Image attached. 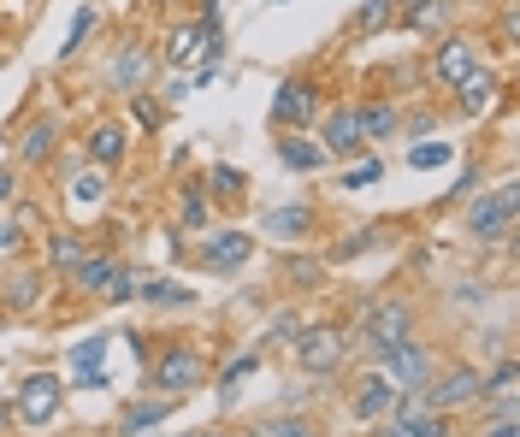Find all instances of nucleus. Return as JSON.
Returning <instances> with one entry per match:
<instances>
[{"instance_id":"obj_1","label":"nucleus","mask_w":520,"mask_h":437,"mask_svg":"<svg viewBox=\"0 0 520 437\" xmlns=\"http://www.w3.org/2000/svg\"><path fill=\"white\" fill-rule=\"evenodd\" d=\"M467 231H473L479 243H509V231H515V184L485 189V195L467 207Z\"/></svg>"},{"instance_id":"obj_2","label":"nucleus","mask_w":520,"mask_h":437,"mask_svg":"<svg viewBox=\"0 0 520 437\" xmlns=\"http://www.w3.org/2000/svg\"><path fill=\"white\" fill-rule=\"evenodd\" d=\"M60 402H65L60 378L54 373H30L24 378V390H18V420H24V426H54Z\"/></svg>"},{"instance_id":"obj_3","label":"nucleus","mask_w":520,"mask_h":437,"mask_svg":"<svg viewBox=\"0 0 520 437\" xmlns=\"http://www.w3.org/2000/svg\"><path fill=\"white\" fill-rule=\"evenodd\" d=\"M361 331H367L361 343H367L373 355H390L396 343H408V331H414V313H408V302H385V308L367 313V325H361Z\"/></svg>"},{"instance_id":"obj_4","label":"nucleus","mask_w":520,"mask_h":437,"mask_svg":"<svg viewBox=\"0 0 520 437\" xmlns=\"http://www.w3.org/2000/svg\"><path fill=\"white\" fill-rule=\"evenodd\" d=\"M379 361H385V378L396 384V390H426V384H432V349H420L414 337L396 343V349L379 355Z\"/></svg>"},{"instance_id":"obj_5","label":"nucleus","mask_w":520,"mask_h":437,"mask_svg":"<svg viewBox=\"0 0 520 437\" xmlns=\"http://www.w3.org/2000/svg\"><path fill=\"white\" fill-rule=\"evenodd\" d=\"M296 361H302L308 373H337V367H343V337H337V325H302Z\"/></svg>"},{"instance_id":"obj_6","label":"nucleus","mask_w":520,"mask_h":437,"mask_svg":"<svg viewBox=\"0 0 520 437\" xmlns=\"http://www.w3.org/2000/svg\"><path fill=\"white\" fill-rule=\"evenodd\" d=\"M154 384H160L166 396H184L195 384H207V361H201L195 349H166L160 367H154Z\"/></svg>"},{"instance_id":"obj_7","label":"nucleus","mask_w":520,"mask_h":437,"mask_svg":"<svg viewBox=\"0 0 520 437\" xmlns=\"http://www.w3.org/2000/svg\"><path fill=\"white\" fill-rule=\"evenodd\" d=\"M467 71H479V42H473V36H450V42H444V48L432 54V77L455 89V83H461Z\"/></svg>"},{"instance_id":"obj_8","label":"nucleus","mask_w":520,"mask_h":437,"mask_svg":"<svg viewBox=\"0 0 520 437\" xmlns=\"http://www.w3.org/2000/svg\"><path fill=\"white\" fill-rule=\"evenodd\" d=\"M249 254H255V237H243V231H213V237H201V260H207L213 272H237Z\"/></svg>"},{"instance_id":"obj_9","label":"nucleus","mask_w":520,"mask_h":437,"mask_svg":"<svg viewBox=\"0 0 520 437\" xmlns=\"http://www.w3.org/2000/svg\"><path fill=\"white\" fill-rule=\"evenodd\" d=\"M479 384H485V378L473 373V367H455L450 378L426 384L420 396H426V408H461V402H473V396H479Z\"/></svg>"},{"instance_id":"obj_10","label":"nucleus","mask_w":520,"mask_h":437,"mask_svg":"<svg viewBox=\"0 0 520 437\" xmlns=\"http://www.w3.org/2000/svg\"><path fill=\"white\" fill-rule=\"evenodd\" d=\"M325 154H355V148H367V136H361V113L355 107H337V113H325Z\"/></svg>"},{"instance_id":"obj_11","label":"nucleus","mask_w":520,"mask_h":437,"mask_svg":"<svg viewBox=\"0 0 520 437\" xmlns=\"http://www.w3.org/2000/svg\"><path fill=\"white\" fill-rule=\"evenodd\" d=\"M148 77H154V54H148L142 42H130V48H119V65H113V83H119L125 95H142V89H148Z\"/></svg>"},{"instance_id":"obj_12","label":"nucleus","mask_w":520,"mask_h":437,"mask_svg":"<svg viewBox=\"0 0 520 437\" xmlns=\"http://www.w3.org/2000/svg\"><path fill=\"white\" fill-rule=\"evenodd\" d=\"M272 119L278 125H308L314 119V83H284L278 101H272Z\"/></svg>"},{"instance_id":"obj_13","label":"nucleus","mask_w":520,"mask_h":437,"mask_svg":"<svg viewBox=\"0 0 520 437\" xmlns=\"http://www.w3.org/2000/svg\"><path fill=\"white\" fill-rule=\"evenodd\" d=\"M396 402H402V390H396L385 373H373L361 384V396H355V420H379V414H390Z\"/></svg>"},{"instance_id":"obj_14","label":"nucleus","mask_w":520,"mask_h":437,"mask_svg":"<svg viewBox=\"0 0 520 437\" xmlns=\"http://www.w3.org/2000/svg\"><path fill=\"white\" fill-rule=\"evenodd\" d=\"M260 231H266V237H284V243H290V237H308V231H314V207H302V201H296V207H272V213L260 219Z\"/></svg>"},{"instance_id":"obj_15","label":"nucleus","mask_w":520,"mask_h":437,"mask_svg":"<svg viewBox=\"0 0 520 437\" xmlns=\"http://www.w3.org/2000/svg\"><path fill=\"white\" fill-rule=\"evenodd\" d=\"M89 160H95L101 172L119 166V160H125V130H119V125H95V130H89Z\"/></svg>"},{"instance_id":"obj_16","label":"nucleus","mask_w":520,"mask_h":437,"mask_svg":"<svg viewBox=\"0 0 520 437\" xmlns=\"http://www.w3.org/2000/svg\"><path fill=\"white\" fill-rule=\"evenodd\" d=\"M455 89H461V113H485V107L497 101V77H491V71H467Z\"/></svg>"},{"instance_id":"obj_17","label":"nucleus","mask_w":520,"mask_h":437,"mask_svg":"<svg viewBox=\"0 0 520 437\" xmlns=\"http://www.w3.org/2000/svg\"><path fill=\"white\" fill-rule=\"evenodd\" d=\"M278 160H284L290 172H320V166H325V148L302 142V136H284V142H278Z\"/></svg>"},{"instance_id":"obj_18","label":"nucleus","mask_w":520,"mask_h":437,"mask_svg":"<svg viewBox=\"0 0 520 437\" xmlns=\"http://www.w3.org/2000/svg\"><path fill=\"white\" fill-rule=\"evenodd\" d=\"M136 296H142V302H166V308H190V302H195V290L172 284V278H142Z\"/></svg>"},{"instance_id":"obj_19","label":"nucleus","mask_w":520,"mask_h":437,"mask_svg":"<svg viewBox=\"0 0 520 437\" xmlns=\"http://www.w3.org/2000/svg\"><path fill=\"white\" fill-rule=\"evenodd\" d=\"M166 414H172V402H136V408L125 414V426H119V432H125V437H148L160 420H166Z\"/></svg>"},{"instance_id":"obj_20","label":"nucleus","mask_w":520,"mask_h":437,"mask_svg":"<svg viewBox=\"0 0 520 437\" xmlns=\"http://www.w3.org/2000/svg\"><path fill=\"white\" fill-rule=\"evenodd\" d=\"M18 154H24L30 166H42V160L54 154V119H36V125L24 130V148H18Z\"/></svg>"},{"instance_id":"obj_21","label":"nucleus","mask_w":520,"mask_h":437,"mask_svg":"<svg viewBox=\"0 0 520 437\" xmlns=\"http://www.w3.org/2000/svg\"><path fill=\"white\" fill-rule=\"evenodd\" d=\"M71 272H77V284H83V290H107V284L119 278V266H113V260H77Z\"/></svg>"},{"instance_id":"obj_22","label":"nucleus","mask_w":520,"mask_h":437,"mask_svg":"<svg viewBox=\"0 0 520 437\" xmlns=\"http://www.w3.org/2000/svg\"><path fill=\"white\" fill-rule=\"evenodd\" d=\"M450 160H455L450 142H414V148H408V166H414V172H426V166H450Z\"/></svg>"},{"instance_id":"obj_23","label":"nucleus","mask_w":520,"mask_h":437,"mask_svg":"<svg viewBox=\"0 0 520 437\" xmlns=\"http://www.w3.org/2000/svg\"><path fill=\"white\" fill-rule=\"evenodd\" d=\"M255 367H260V355H237V361L219 373V402H231V396H237V384H243V378H255Z\"/></svg>"},{"instance_id":"obj_24","label":"nucleus","mask_w":520,"mask_h":437,"mask_svg":"<svg viewBox=\"0 0 520 437\" xmlns=\"http://www.w3.org/2000/svg\"><path fill=\"white\" fill-rule=\"evenodd\" d=\"M390 18H396V0H367V6L355 12V30H361V36H373V30H385Z\"/></svg>"},{"instance_id":"obj_25","label":"nucleus","mask_w":520,"mask_h":437,"mask_svg":"<svg viewBox=\"0 0 520 437\" xmlns=\"http://www.w3.org/2000/svg\"><path fill=\"white\" fill-rule=\"evenodd\" d=\"M390 130H396V113H390L385 101L361 107V136H367V142H379V136H390Z\"/></svg>"},{"instance_id":"obj_26","label":"nucleus","mask_w":520,"mask_h":437,"mask_svg":"<svg viewBox=\"0 0 520 437\" xmlns=\"http://www.w3.org/2000/svg\"><path fill=\"white\" fill-rule=\"evenodd\" d=\"M48 260H54V266H77V260H83V243H77V231H60V237H48Z\"/></svg>"},{"instance_id":"obj_27","label":"nucleus","mask_w":520,"mask_h":437,"mask_svg":"<svg viewBox=\"0 0 520 437\" xmlns=\"http://www.w3.org/2000/svg\"><path fill=\"white\" fill-rule=\"evenodd\" d=\"M107 343H113L107 331H95V337H83V343L71 349V367H89V361H107Z\"/></svg>"},{"instance_id":"obj_28","label":"nucleus","mask_w":520,"mask_h":437,"mask_svg":"<svg viewBox=\"0 0 520 437\" xmlns=\"http://www.w3.org/2000/svg\"><path fill=\"white\" fill-rule=\"evenodd\" d=\"M71 195H77L83 207H95V201H107V172H83V178L71 184Z\"/></svg>"},{"instance_id":"obj_29","label":"nucleus","mask_w":520,"mask_h":437,"mask_svg":"<svg viewBox=\"0 0 520 437\" xmlns=\"http://www.w3.org/2000/svg\"><path fill=\"white\" fill-rule=\"evenodd\" d=\"M207 184H213V195H225V201H231V195H243V172H237V166H213V172H207Z\"/></svg>"},{"instance_id":"obj_30","label":"nucleus","mask_w":520,"mask_h":437,"mask_svg":"<svg viewBox=\"0 0 520 437\" xmlns=\"http://www.w3.org/2000/svg\"><path fill=\"white\" fill-rule=\"evenodd\" d=\"M408 24H414V30H432V24H444V0H414Z\"/></svg>"},{"instance_id":"obj_31","label":"nucleus","mask_w":520,"mask_h":437,"mask_svg":"<svg viewBox=\"0 0 520 437\" xmlns=\"http://www.w3.org/2000/svg\"><path fill=\"white\" fill-rule=\"evenodd\" d=\"M178 219H184V225H190V231H201V225H207V195H184V201H178Z\"/></svg>"},{"instance_id":"obj_32","label":"nucleus","mask_w":520,"mask_h":437,"mask_svg":"<svg viewBox=\"0 0 520 437\" xmlns=\"http://www.w3.org/2000/svg\"><path fill=\"white\" fill-rule=\"evenodd\" d=\"M379 178H385V160H367V166H355L337 189H367V184H379Z\"/></svg>"},{"instance_id":"obj_33","label":"nucleus","mask_w":520,"mask_h":437,"mask_svg":"<svg viewBox=\"0 0 520 437\" xmlns=\"http://www.w3.org/2000/svg\"><path fill=\"white\" fill-rule=\"evenodd\" d=\"M89 30H95V12H89V6H83V12H77V18H71V36H65V54H77V48H83V42H89Z\"/></svg>"},{"instance_id":"obj_34","label":"nucleus","mask_w":520,"mask_h":437,"mask_svg":"<svg viewBox=\"0 0 520 437\" xmlns=\"http://www.w3.org/2000/svg\"><path fill=\"white\" fill-rule=\"evenodd\" d=\"M260 437H314L308 420H272V426H260Z\"/></svg>"},{"instance_id":"obj_35","label":"nucleus","mask_w":520,"mask_h":437,"mask_svg":"<svg viewBox=\"0 0 520 437\" xmlns=\"http://www.w3.org/2000/svg\"><path fill=\"white\" fill-rule=\"evenodd\" d=\"M296 337H302V319L296 313H278L272 319V343H296Z\"/></svg>"},{"instance_id":"obj_36","label":"nucleus","mask_w":520,"mask_h":437,"mask_svg":"<svg viewBox=\"0 0 520 437\" xmlns=\"http://www.w3.org/2000/svg\"><path fill=\"white\" fill-rule=\"evenodd\" d=\"M71 384H83V390H101V384H107V373H101V361H89V367H71Z\"/></svg>"},{"instance_id":"obj_37","label":"nucleus","mask_w":520,"mask_h":437,"mask_svg":"<svg viewBox=\"0 0 520 437\" xmlns=\"http://www.w3.org/2000/svg\"><path fill=\"white\" fill-rule=\"evenodd\" d=\"M130 113H136L142 125H160V101H148V95H136V101H130Z\"/></svg>"},{"instance_id":"obj_38","label":"nucleus","mask_w":520,"mask_h":437,"mask_svg":"<svg viewBox=\"0 0 520 437\" xmlns=\"http://www.w3.org/2000/svg\"><path fill=\"white\" fill-rule=\"evenodd\" d=\"M290 278H302V284H314V278H320V260H290Z\"/></svg>"},{"instance_id":"obj_39","label":"nucleus","mask_w":520,"mask_h":437,"mask_svg":"<svg viewBox=\"0 0 520 437\" xmlns=\"http://www.w3.org/2000/svg\"><path fill=\"white\" fill-rule=\"evenodd\" d=\"M491 437H520V432H515V414H503V420L491 426Z\"/></svg>"},{"instance_id":"obj_40","label":"nucleus","mask_w":520,"mask_h":437,"mask_svg":"<svg viewBox=\"0 0 520 437\" xmlns=\"http://www.w3.org/2000/svg\"><path fill=\"white\" fill-rule=\"evenodd\" d=\"M12 189H18V184H12V178H6V172H0V201H6V195H12Z\"/></svg>"},{"instance_id":"obj_41","label":"nucleus","mask_w":520,"mask_h":437,"mask_svg":"<svg viewBox=\"0 0 520 437\" xmlns=\"http://www.w3.org/2000/svg\"><path fill=\"white\" fill-rule=\"evenodd\" d=\"M201 437H225V432H201Z\"/></svg>"}]
</instances>
